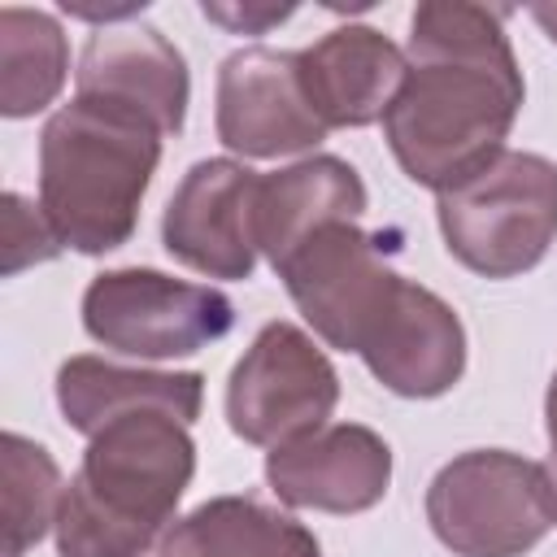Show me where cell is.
<instances>
[{
    "mask_svg": "<svg viewBox=\"0 0 557 557\" xmlns=\"http://www.w3.org/2000/svg\"><path fill=\"white\" fill-rule=\"evenodd\" d=\"M357 357L387 392L431 400L444 396L466 370V326L448 300L405 278Z\"/></svg>",
    "mask_w": 557,
    "mask_h": 557,
    "instance_id": "cell-13",
    "label": "cell"
},
{
    "mask_svg": "<svg viewBox=\"0 0 557 557\" xmlns=\"http://www.w3.org/2000/svg\"><path fill=\"white\" fill-rule=\"evenodd\" d=\"M544 418H548V440H553V448H557V374H553L548 396H544Z\"/></svg>",
    "mask_w": 557,
    "mask_h": 557,
    "instance_id": "cell-24",
    "label": "cell"
},
{
    "mask_svg": "<svg viewBox=\"0 0 557 557\" xmlns=\"http://www.w3.org/2000/svg\"><path fill=\"white\" fill-rule=\"evenodd\" d=\"M4 557H26L57 527L61 509V470L52 453L17 431H4Z\"/></svg>",
    "mask_w": 557,
    "mask_h": 557,
    "instance_id": "cell-19",
    "label": "cell"
},
{
    "mask_svg": "<svg viewBox=\"0 0 557 557\" xmlns=\"http://www.w3.org/2000/svg\"><path fill=\"white\" fill-rule=\"evenodd\" d=\"M161 161V131L113 100L74 96L39 135V209L57 239L104 257L135 235L144 191Z\"/></svg>",
    "mask_w": 557,
    "mask_h": 557,
    "instance_id": "cell-2",
    "label": "cell"
},
{
    "mask_svg": "<svg viewBox=\"0 0 557 557\" xmlns=\"http://www.w3.org/2000/svg\"><path fill=\"white\" fill-rule=\"evenodd\" d=\"M74 87L78 96H100L144 113L161 135H178L187 122V61L157 26H100L78 57Z\"/></svg>",
    "mask_w": 557,
    "mask_h": 557,
    "instance_id": "cell-12",
    "label": "cell"
},
{
    "mask_svg": "<svg viewBox=\"0 0 557 557\" xmlns=\"http://www.w3.org/2000/svg\"><path fill=\"white\" fill-rule=\"evenodd\" d=\"M70 74V48L61 22L44 9H0V113L30 117L48 109Z\"/></svg>",
    "mask_w": 557,
    "mask_h": 557,
    "instance_id": "cell-18",
    "label": "cell"
},
{
    "mask_svg": "<svg viewBox=\"0 0 557 557\" xmlns=\"http://www.w3.org/2000/svg\"><path fill=\"white\" fill-rule=\"evenodd\" d=\"M339 400L331 357L296 326L265 322L226 379V422L244 444L278 448L326 426Z\"/></svg>",
    "mask_w": 557,
    "mask_h": 557,
    "instance_id": "cell-8",
    "label": "cell"
},
{
    "mask_svg": "<svg viewBox=\"0 0 557 557\" xmlns=\"http://www.w3.org/2000/svg\"><path fill=\"white\" fill-rule=\"evenodd\" d=\"M274 274L283 278L313 335H322L339 352L366 348L405 283V274H396V265L387 261L383 235L357 231L352 222L313 231Z\"/></svg>",
    "mask_w": 557,
    "mask_h": 557,
    "instance_id": "cell-7",
    "label": "cell"
},
{
    "mask_svg": "<svg viewBox=\"0 0 557 557\" xmlns=\"http://www.w3.org/2000/svg\"><path fill=\"white\" fill-rule=\"evenodd\" d=\"M257 191L261 174L231 157L196 161L161 218V244L196 274L244 283L257 270Z\"/></svg>",
    "mask_w": 557,
    "mask_h": 557,
    "instance_id": "cell-9",
    "label": "cell"
},
{
    "mask_svg": "<svg viewBox=\"0 0 557 557\" xmlns=\"http://www.w3.org/2000/svg\"><path fill=\"white\" fill-rule=\"evenodd\" d=\"M435 218L466 270L483 278L527 274L557 239V165L540 152L505 148L470 178L444 187Z\"/></svg>",
    "mask_w": 557,
    "mask_h": 557,
    "instance_id": "cell-4",
    "label": "cell"
},
{
    "mask_svg": "<svg viewBox=\"0 0 557 557\" xmlns=\"http://www.w3.org/2000/svg\"><path fill=\"white\" fill-rule=\"evenodd\" d=\"M218 139L239 157H292L326 139L313 113L296 52L239 48L218 70Z\"/></svg>",
    "mask_w": 557,
    "mask_h": 557,
    "instance_id": "cell-10",
    "label": "cell"
},
{
    "mask_svg": "<svg viewBox=\"0 0 557 557\" xmlns=\"http://www.w3.org/2000/svg\"><path fill=\"white\" fill-rule=\"evenodd\" d=\"M57 405L61 418L78 435H96L100 426L126 418V413H170L178 422H196L205 405V379L196 370H126L104 357H70L57 370Z\"/></svg>",
    "mask_w": 557,
    "mask_h": 557,
    "instance_id": "cell-16",
    "label": "cell"
},
{
    "mask_svg": "<svg viewBox=\"0 0 557 557\" xmlns=\"http://www.w3.org/2000/svg\"><path fill=\"white\" fill-rule=\"evenodd\" d=\"M496 4L426 0L413 9L405 83L383 117L396 165L435 196L483 170L522 109V70Z\"/></svg>",
    "mask_w": 557,
    "mask_h": 557,
    "instance_id": "cell-1",
    "label": "cell"
},
{
    "mask_svg": "<svg viewBox=\"0 0 557 557\" xmlns=\"http://www.w3.org/2000/svg\"><path fill=\"white\" fill-rule=\"evenodd\" d=\"M200 13L209 17V22H222L226 30H235V35H261L265 26H274V22H287L296 9L292 4H200Z\"/></svg>",
    "mask_w": 557,
    "mask_h": 557,
    "instance_id": "cell-21",
    "label": "cell"
},
{
    "mask_svg": "<svg viewBox=\"0 0 557 557\" xmlns=\"http://www.w3.org/2000/svg\"><path fill=\"white\" fill-rule=\"evenodd\" d=\"M370 196L361 174L344 157H305L261 178L257 191V244L278 270L313 231L331 222H357Z\"/></svg>",
    "mask_w": 557,
    "mask_h": 557,
    "instance_id": "cell-15",
    "label": "cell"
},
{
    "mask_svg": "<svg viewBox=\"0 0 557 557\" xmlns=\"http://www.w3.org/2000/svg\"><path fill=\"white\" fill-rule=\"evenodd\" d=\"M196 474L187 422L126 413L100 426L57 509L61 557H144Z\"/></svg>",
    "mask_w": 557,
    "mask_h": 557,
    "instance_id": "cell-3",
    "label": "cell"
},
{
    "mask_svg": "<svg viewBox=\"0 0 557 557\" xmlns=\"http://www.w3.org/2000/svg\"><path fill=\"white\" fill-rule=\"evenodd\" d=\"M300 87L313 113L335 126H370L383 122L400 83H405V52L374 26H335L313 48L296 52Z\"/></svg>",
    "mask_w": 557,
    "mask_h": 557,
    "instance_id": "cell-14",
    "label": "cell"
},
{
    "mask_svg": "<svg viewBox=\"0 0 557 557\" xmlns=\"http://www.w3.org/2000/svg\"><path fill=\"white\" fill-rule=\"evenodd\" d=\"M65 244L57 239V231L48 226L44 209L26 205L17 191H4V274H17L26 265L52 261Z\"/></svg>",
    "mask_w": 557,
    "mask_h": 557,
    "instance_id": "cell-20",
    "label": "cell"
},
{
    "mask_svg": "<svg viewBox=\"0 0 557 557\" xmlns=\"http://www.w3.org/2000/svg\"><path fill=\"white\" fill-rule=\"evenodd\" d=\"M83 326L96 344L113 352L165 361L218 344L235 326V305L218 287L126 265L104 270L87 283Z\"/></svg>",
    "mask_w": 557,
    "mask_h": 557,
    "instance_id": "cell-6",
    "label": "cell"
},
{
    "mask_svg": "<svg viewBox=\"0 0 557 557\" xmlns=\"http://www.w3.org/2000/svg\"><path fill=\"white\" fill-rule=\"evenodd\" d=\"M157 557H322L313 531L252 496H213L174 518Z\"/></svg>",
    "mask_w": 557,
    "mask_h": 557,
    "instance_id": "cell-17",
    "label": "cell"
},
{
    "mask_svg": "<svg viewBox=\"0 0 557 557\" xmlns=\"http://www.w3.org/2000/svg\"><path fill=\"white\" fill-rule=\"evenodd\" d=\"M540 474H544V496H548V513H553V527H557V448L540 461Z\"/></svg>",
    "mask_w": 557,
    "mask_h": 557,
    "instance_id": "cell-22",
    "label": "cell"
},
{
    "mask_svg": "<svg viewBox=\"0 0 557 557\" xmlns=\"http://www.w3.org/2000/svg\"><path fill=\"white\" fill-rule=\"evenodd\" d=\"M426 522L457 557H522L548 527L540 461L505 448H470L435 470L426 487Z\"/></svg>",
    "mask_w": 557,
    "mask_h": 557,
    "instance_id": "cell-5",
    "label": "cell"
},
{
    "mask_svg": "<svg viewBox=\"0 0 557 557\" xmlns=\"http://www.w3.org/2000/svg\"><path fill=\"white\" fill-rule=\"evenodd\" d=\"M527 13H531V17L540 22V30H544V35L557 44V4H531Z\"/></svg>",
    "mask_w": 557,
    "mask_h": 557,
    "instance_id": "cell-23",
    "label": "cell"
},
{
    "mask_svg": "<svg viewBox=\"0 0 557 557\" xmlns=\"http://www.w3.org/2000/svg\"><path fill=\"white\" fill-rule=\"evenodd\" d=\"M265 483L292 509L366 513L387 496L392 448L361 422H331L265 453Z\"/></svg>",
    "mask_w": 557,
    "mask_h": 557,
    "instance_id": "cell-11",
    "label": "cell"
}]
</instances>
